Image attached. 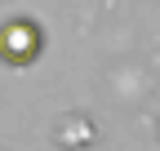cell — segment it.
<instances>
[{
	"label": "cell",
	"instance_id": "1",
	"mask_svg": "<svg viewBox=\"0 0 160 151\" xmlns=\"http://www.w3.org/2000/svg\"><path fill=\"white\" fill-rule=\"evenodd\" d=\"M45 49V31H40L31 18H9L0 27V62L9 67H31Z\"/></svg>",
	"mask_w": 160,
	"mask_h": 151
}]
</instances>
